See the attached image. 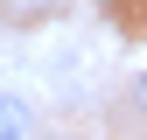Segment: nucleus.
<instances>
[{"label": "nucleus", "instance_id": "obj_1", "mask_svg": "<svg viewBox=\"0 0 147 140\" xmlns=\"http://www.w3.org/2000/svg\"><path fill=\"white\" fill-rule=\"evenodd\" d=\"M28 133H35V112L21 98H0V140H28Z\"/></svg>", "mask_w": 147, "mask_h": 140}, {"label": "nucleus", "instance_id": "obj_2", "mask_svg": "<svg viewBox=\"0 0 147 140\" xmlns=\"http://www.w3.org/2000/svg\"><path fill=\"white\" fill-rule=\"evenodd\" d=\"M133 91H140V105H147V77H140V84H133Z\"/></svg>", "mask_w": 147, "mask_h": 140}, {"label": "nucleus", "instance_id": "obj_3", "mask_svg": "<svg viewBox=\"0 0 147 140\" xmlns=\"http://www.w3.org/2000/svg\"><path fill=\"white\" fill-rule=\"evenodd\" d=\"M21 7H42V0H21Z\"/></svg>", "mask_w": 147, "mask_h": 140}]
</instances>
